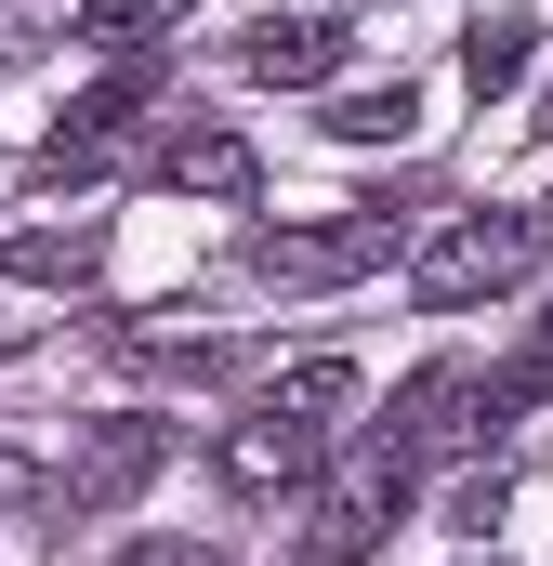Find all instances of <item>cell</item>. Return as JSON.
I'll return each instance as SVG.
<instances>
[{"instance_id": "cell-14", "label": "cell", "mask_w": 553, "mask_h": 566, "mask_svg": "<svg viewBox=\"0 0 553 566\" xmlns=\"http://www.w3.org/2000/svg\"><path fill=\"white\" fill-rule=\"evenodd\" d=\"M185 27V0H80V40L93 53H145V40H171Z\"/></svg>"}, {"instance_id": "cell-12", "label": "cell", "mask_w": 553, "mask_h": 566, "mask_svg": "<svg viewBox=\"0 0 553 566\" xmlns=\"http://www.w3.org/2000/svg\"><path fill=\"white\" fill-rule=\"evenodd\" d=\"M514 409H553V303H541V329L488 369V422H514Z\"/></svg>"}, {"instance_id": "cell-6", "label": "cell", "mask_w": 553, "mask_h": 566, "mask_svg": "<svg viewBox=\"0 0 553 566\" xmlns=\"http://www.w3.org/2000/svg\"><path fill=\"white\" fill-rule=\"evenodd\" d=\"M316 448H330L316 422H290V409H264V396H251V409L225 422V448H211V461H225V488H238V501H264V488H303V474H316Z\"/></svg>"}, {"instance_id": "cell-11", "label": "cell", "mask_w": 553, "mask_h": 566, "mask_svg": "<svg viewBox=\"0 0 553 566\" xmlns=\"http://www.w3.org/2000/svg\"><path fill=\"white\" fill-rule=\"evenodd\" d=\"M528 53H541V27H528V13H488V27H474V40H461V80H474V93H488V106H501V93H514V80H528Z\"/></svg>"}, {"instance_id": "cell-15", "label": "cell", "mask_w": 553, "mask_h": 566, "mask_svg": "<svg viewBox=\"0 0 553 566\" xmlns=\"http://www.w3.org/2000/svg\"><path fill=\"white\" fill-rule=\"evenodd\" d=\"M409 119H421L409 80H383V93H343V106H330V133H343V145H409Z\"/></svg>"}, {"instance_id": "cell-5", "label": "cell", "mask_w": 553, "mask_h": 566, "mask_svg": "<svg viewBox=\"0 0 553 566\" xmlns=\"http://www.w3.org/2000/svg\"><path fill=\"white\" fill-rule=\"evenodd\" d=\"M488 382H474V369H409V382H396V409H383V448H396V461H448V448H488Z\"/></svg>"}, {"instance_id": "cell-7", "label": "cell", "mask_w": 553, "mask_h": 566, "mask_svg": "<svg viewBox=\"0 0 553 566\" xmlns=\"http://www.w3.org/2000/svg\"><path fill=\"white\" fill-rule=\"evenodd\" d=\"M238 66H251L264 93H316V80L343 66V13H264V27L238 40Z\"/></svg>"}, {"instance_id": "cell-4", "label": "cell", "mask_w": 553, "mask_h": 566, "mask_svg": "<svg viewBox=\"0 0 553 566\" xmlns=\"http://www.w3.org/2000/svg\"><path fill=\"white\" fill-rule=\"evenodd\" d=\"M145 106H158V66H106V80H93V93H80L66 119H53L40 171H53V185H93V171H106V158L145 133Z\"/></svg>"}, {"instance_id": "cell-13", "label": "cell", "mask_w": 553, "mask_h": 566, "mask_svg": "<svg viewBox=\"0 0 553 566\" xmlns=\"http://www.w3.org/2000/svg\"><path fill=\"white\" fill-rule=\"evenodd\" d=\"M264 409H290V422H343V409H356V369H343V356H303V369H290V382H264Z\"/></svg>"}, {"instance_id": "cell-3", "label": "cell", "mask_w": 553, "mask_h": 566, "mask_svg": "<svg viewBox=\"0 0 553 566\" xmlns=\"http://www.w3.org/2000/svg\"><path fill=\"white\" fill-rule=\"evenodd\" d=\"M396 514H409V461H396V448L343 461V474L316 488V527H303V566H369Z\"/></svg>"}, {"instance_id": "cell-17", "label": "cell", "mask_w": 553, "mask_h": 566, "mask_svg": "<svg viewBox=\"0 0 553 566\" xmlns=\"http://www.w3.org/2000/svg\"><path fill=\"white\" fill-rule=\"evenodd\" d=\"M541 133H553V106H541Z\"/></svg>"}, {"instance_id": "cell-2", "label": "cell", "mask_w": 553, "mask_h": 566, "mask_svg": "<svg viewBox=\"0 0 553 566\" xmlns=\"http://www.w3.org/2000/svg\"><path fill=\"white\" fill-rule=\"evenodd\" d=\"M396 224H409V211H343V224H264V238H251V277H264V290H343V277H369V264L396 251Z\"/></svg>"}, {"instance_id": "cell-16", "label": "cell", "mask_w": 553, "mask_h": 566, "mask_svg": "<svg viewBox=\"0 0 553 566\" xmlns=\"http://www.w3.org/2000/svg\"><path fill=\"white\" fill-rule=\"evenodd\" d=\"M119 566H225V554H211V541H133Z\"/></svg>"}, {"instance_id": "cell-1", "label": "cell", "mask_w": 553, "mask_h": 566, "mask_svg": "<svg viewBox=\"0 0 553 566\" xmlns=\"http://www.w3.org/2000/svg\"><path fill=\"white\" fill-rule=\"evenodd\" d=\"M541 238H553L541 211H461V224L409 264V303L421 316H474V303H501V290L541 264Z\"/></svg>"}, {"instance_id": "cell-9", "label": "cell", "mask_w": 553, "mask_h": 566, "mask_svg": "<svg viewBox=\"0 0 553 566\" xmlns=\"http://www.w3.org/2000/svg\"><path fill=\"white\" fill-rule=\"evenodd\" d=\"M158 185H171V198H251L264 158H251L238 133H171V145H158Z\"/></svg>"}, {"instance_id": "cell-8", "label": "cell", "mask_w": 553, "mask_h": 566, "mask_svg": "<svg viewBox=\"0 0 553 566\" xmlns=\"http://www.w3.org/2000/svg\"><path fill=\"white\" fill-rule=\"evenodd\" d=\"M158 448H171V422H106L80 461H66V501L80 514H106V501H133L145 474H158Z\"/></svg>"}, {"instance_id": "cell-10", "label": "cell", "mask_w": 553, "mask_h": 566, "mask_svg": "<svg viewBox=\"0 0 553 566\" xmlns=\"http://www.w3.org/2000/svg\"><path fill=\"white\" fill-rule=\"evenodd\" d=\"M0 264H13L27 290H80L93 264H106V224H40V238H13Z\"/></svg>"}]
</instances>
